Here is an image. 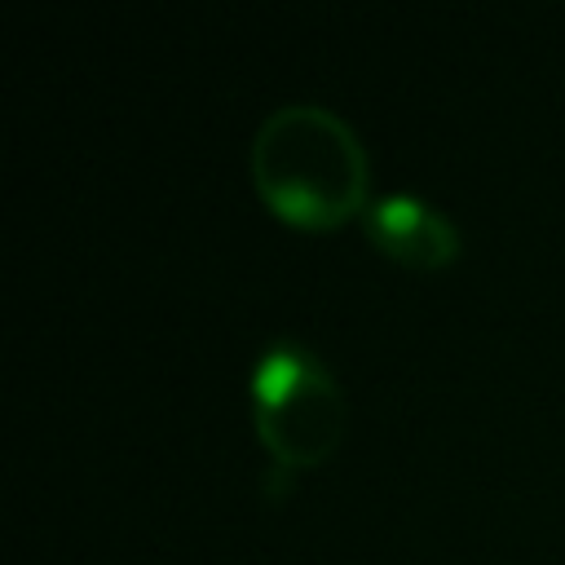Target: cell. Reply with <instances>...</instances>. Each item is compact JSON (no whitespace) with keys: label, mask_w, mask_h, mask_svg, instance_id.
Segmentation results:
<instances>
[{"label":"cell","mask_w":565,"mask_h":565,"mask_svg":"<svg viewBox=\"0 0 565 565\" xmlns=\"http://www.w3.org/2000/svg\"><path fill=\"white\" fill-rule=\"evenodd\" d=\"M252 424L278 468H313L340 450L349 402L305 344L274 340L252 371Z\"/></svg>","instance_id":"2"},{"label":"cell","mask_w":565,"mask_h":565,"mask_svg":"<svg viewBox=\"0 0 565 565\" xmlns=\"http://www.w3.org/2000/svg\"><path fill=\"white\" fill-rule=\"evenodd\" d=\"M247 168L260 203L296 230H335L366 212V150L327 106L291 102L269 110L252 137Z\"/></svg>","instance_id":"1"},{"label":"cell","mask_w":565,"mask_h":565,"mask_svg":"<svg viewBox=\"0 0 565 565\" xmlns=\"http://www.w3.org/2000/svg\"><path fill=\"white\" fill-rule=\"evenodd\" d=\"M362 234L380 256L415 274H437L459 256V230L450 225V216L415 194H384L366 203Z\"/></svg>","instance_id":"3"}]
</instances>
